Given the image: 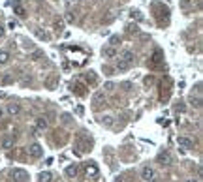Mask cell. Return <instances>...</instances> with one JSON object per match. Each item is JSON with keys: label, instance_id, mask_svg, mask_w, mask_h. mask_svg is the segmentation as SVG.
<instances>
[{"label": "cell", "instance_id": "cell-28", "mask_svg": "<svg viewBox=\"0 0 203 182\" xmlns=\"http://www.w3.org/2000/svg\"><path fill=\"white\" fill-rule=\"evenodd\" d=\"M2 113H4V111H2V107H0V117H2Z\"/></svg>", "mask_w": 203, "mask_h": 182}, {"label": "cell", "instance_id": "cell-29", "mask_svg": "<svg viewBox=\"0 0 203 182\" xmlns=\"http://www.w3.org/2000/svg\"><path fill=\"white\" fill-rule=\"evenodd\" d=\"M68 2H73V0H68Z\"/></svg>", "mask_w": 203, "mask_h": 182}, {"label": "cell", "instance_id": "cell-5", "mask_svg": "<svg viewBox=\"0 0 203 182\" xmlns=\"http://www.w3.org/2000/svg\"><path fill=\"white\" fill-rule=\"evenodd\" d=\"M154 175H156V173H154V169H152V167H149V165H145V167L141 169V178H143L145 182L149 180V178H152Z\"/></svg>", "mask_w": 203, "mask_h": 182}, {"label": "cell", "instance_id": "cell-20", "mask_svg": "<svg viewBox=\"0 0 203 182\" xmlns=\"http://www.w3.org/2000/svg\"><path fill=\"white\" fill-rule=\"evenodd\" d=\"M2 83H4V85L12 83V77H9V75H4V77H2Z\"/></svg>", "mask_w": 203, "mask_h": 182}, {"label": "cell", "instance_id": "cell-18", "mask_svg": "<svg viewBox=\"0 0 203 182\" xmlns=\"http://www.w3.org/2000/svg\"><path fill=\"white\" fill-rule=\"evenodd\" d=\"M102 124H105V126H113V118H111V117H104V118H102Z\"/></svg>", "mask_w": 203, "mask_h": 182}, {"label": "cell", "instance_id": "cell-3", "mask_svg": "<svg viewBox=\"0 0 203 182\" xmlns=\"http://www.w3.org/2000/svg\"><path fill=\"white\" fill-rule=\"evenodd\" d=\"M177 143H179V146H182L184 150H190V148H194V141L188 139V137H184V135H181V137H177Z\"/></svg>", "mask_w": 203, "mask_h": 182}, {"label": "cell", "instance_id": "cell-15", "mask_svg": "<svg viewBox=\"0 0 203 182\" xmlns=\"http://www.w3.org/2000/svg\"><path fill=\"white\" fill-rule=\"evenodd\" d=\"M8 62H9V53L0 51V64H8Z\"/></svg>", "mask_w": 203, "mask_h": 182}, {"label": "cell", "instance_id": "cell-8", "mask_svg": "<svg viewBox=\"0 0 203 182\" xmlns=\"http://www.w3.org/2000/svg\"><path fill=\"white\" fill-rule=\"evenodd\" d=\"M8 113L12 115V117H17V115L21 113V105L19 103H9L8 105Z\"/></svg>", "mask_w": 203, "mask_h": 182}, {"label": "cell", "instance_id": "cell-17", "mask_svg": "<svg viewBox=\"0 0 203 182\" xmlns=\"http://www.w3.org/2000/svg\"><path fill=\"white\" fill-rule=\"evenodd\" d=\"M190 102H192V105H194V107H197V109L201 107V98H192Z\"/></svg>", "mask_w": 203, "mask_h": 182}, {"label": "cell", "instance_id": "cell-7", "mask_svg": "<svg viewBox=\"0 0 203 182\" xmlns=\"http://www.w3.org/2000/svg\"><path fill=\"white\" fill-rule=\"evenodd\" d=\"M0 145H2V148H12V146H13V137H12V135H4V137H2V141H0Z\"/></svg>", "mask_w": 203, "mask_h": 182}, {"label": "cell", "instance_id": "cell-13", "mask_svg": "<svg viewBox=\"0 0 203 182\" xmlns=\"http://www.w3.org/2000/svg\"><path fill=\"white\" fill-rule=\"evenodd\" d=\"M13 11H15V15H19V17H23V15H27V9H24V8L21 6V4H15Z\"/></svg>", "mask_w": 203, "mask_h": 182}, {"label": "cell", "instance_id": "cell-27", "mask_svg": "<svg viewBox=\"0 0 203 182\" xmlns=\"http://www.w3.org/2000/svg\"><path fill=\"white\" fill-rule=\"evenodd\" d=\"M115 182H122V178H120V176H119V178H115Z\"/></svg>", "mask_w": 203, "mask_h": 182}, {"label": "cell", "instance_id": "cell-25", "mask_svg": "<svg viewBox=\"0 0 203 182\" xmlns=\"http://www.w3.org/2000/svg\"><path fill=\"white\" fill-rule=\"evenodd\" d=\"M186 182H199V178H188Z\"/></svg>", "mask_w": 203, "mask_h": 182}, {"label": "cell", "instance_id": "cell-9", "mask_svg": "<svg viewBox=\"0 0 203 182\" xmlns=\"http://www.w3.org/2000/svg\"><path fill=\"white\" fill-rule=\"evenodd\" d=\"M134 53L132 51H122V54H120V60H124V62H128V64H134Z\"/></svg>", "mask_w": 203, "mask_h": 182}, {"label": "cell", "instance_id": "cell-16", "mask_svg": "<svg viewBox=\"0 0 203 182\" xmlns=\"http://www.w3.org/2000/svg\"><path fill=\"white\" fill-rule=\"evenodd\" d=\"M130 66H132V64H128V62H124V60H120V58H119V62H117V68H119L120 72H124V70H128Z\"/></svg>", "mask_w": 203, "mask_h": 182}, {"label": "cell", "instance_id": "cell-21", "mask_svg": "<svg viewBox=\"0 0 203 182\" xmlns=\"http://www.w3.org/2000/svg\"><path fill=\"white\" fill-rule=\"evenodd\" d=\"M181 4H182V8H188V6H190V0H182Z\"/></svg>", "mask_w": 203, "mask_h": 182}, {"label": "cell", "instance_id": "cell-10", "mask_svg": "<svg viewBox=\"0 0 203 182\" xmlns=\"http://www.w3.org/2000/svg\"><path fill=\"white\" fill-rule=\"evenodd\" d=\"M85 171H87V176H98V167L94 163H89Z\"/></svg>", "mask_w": 203, "mask_h": 182}, {"label": "cell", "instance_id": "cell-19", "mask_svg": "<svg viewBox=\"0 0 203 182\" xmlns=\"http://www.w3.org/2000/svg\"><path fill=\"white\" fill-rule=\"evenodd\" d=\"M62 28H64V23H62V21H57V23H55V30H57V32H60Z\"/></svg>", "mask_w": 203, "mask_h": 182}, {"label": "cell", "instance_id": "cell-4", "mask_svg": "<svg viewBox=\"0 0 203 182\" xmlns=\"http://www.w3.org/2000/svg\"><path fill=\"white\" fill-rule=\"evenodd\" d=\"M158 161H160V165H171V161H173V158H171V154L167 152V150H164V152H160L158 154Z\"/></svg>", "mask_w": 203, "mask_h": 182}, {"label": "cell", "instance_id": "cell-2", "mask_svg": "<svg viewBox=\"0 0 203 182\" xmlns=\"http://www.w3.org/2000/svg\"><path fill=\"white\" fill-rule=\"evenodd\" d=\"M28 154L32 156V158H42V156H43V148L38 143H32L28 146Z\"/></svg>", "mask_w": 203, "mask_h": 182}, {"label": "cell", "instance_id": "cell-24", "mask_svg": "<svg viewBox=\"0 0 203 182\" xmlns=\"http://www.w3.org/2000/svg\"><path fill=\"white\" fill-rule=\"evenodd\" d=\"M8 27H9V28H15V27H17V23H15V21H9Z\"/></svg>", "mask_w": 203, "mask_h": 182}, {"label": "cell", "instance_id": "cell-23", "mask_svg": "<svg viewBox=\"0 0 203 182\" xmlns=\"http://www.w3.org/2000/svg\"><path fill=\"white\" fill-rule=\"evenodd\" d=\"M147 182H160V180H158V176H156V175H154V176H152V178H149V180H147Z\"/></svg>", "mask_w": 203, "mask_h": 182}, {"label": "cell", "instance_id": "cell-6", "mask_svg": "<svg viewBox=\"0 0 203 182\" xmlns=\"http://www.w3.org/2000/svg\"><path fill=\"white\" fill-rule=\"evenodd\" d=\"M64 173H66V176H68V178H75V176L79 175V167H77L75 163H73V165H68Z\"/></svg>", "mask_w": 203, "mask_h": 182}, {"label": "cell", "instance_id": "cell-26", "mask_svg": "<svg viewBox=\"0 0 203 182\" xmlns=\"http://www.w3.org/2000/svg\"><path fill=\"white\" fill-rule=\"evenodd\" d=\"M2 36H4V28L0 27V38H2Z\"/></svg>", "mask_w": 203, "mask_h": 182}, {"label": "cell", "instance_id": "cell-1", "mask_svg": "<svg viewBox=\"0 0 203 182\" xmlns=\"http://www.w3.org/2000/svg\"><path fill=\"white\" fill-rule=\"evenodd\" d=\"M9 175H12V178L15 182H28V173L24 169H19V167H15L9 171Z\"/></svg>", "mask_w": 203, "mask_h": 182}, {"label": "cell", "instance_id": "cell-12", "mask_svg": "<svg viewBox=\"0 0 203 182\" xmlns=\"http://www.w3.org/2000/svg\"><path fill=\"white\" fill-rule=\"evenodd\" d=\"M36 128L38 130H47V120H45L43 117H38L36 118Z\"/></svg>", "mask_w": 203, "mask_h": 182}, {"label": "cell", "instance_id": "cell-11", "mask_svg": "<svg viewBox=\"0 0 203 182\" xmlns=\"http://www.w3.org/2000/svg\"><path fill=\"white\" fill-rule=\"evenodd\" d=\"M102 53H104V57H107V58H113V57H117V49H115V47H105Z\"/></svg>", "mask_w": 203, "mask_h": 182}, {"label": "cell", "instance_id": "cell-22", "mask_svg": "<svg viewBox=\"0 0 203 182\" xmlns=\"http://www.w3.org/2000/svg\"><path fill=\"white\" fill-rule=\"evenodd\" d=\"M104 88H105V90H113V83H107V85H105Z\"/></svg>", "mask_w": 203, "mask_h": 182}, {"label": "cell", "instance_id": "cell-14", "mask_svg": "<svg viewBox=\"0 0 203 182\" xmlns=\"http://www.w3.org/2000/svg\"><path fill=\"white\" fill-rule=\"evenodd\" d=\"M40 182H51L53 180V176H51V173H47V171H45V173H40Z\"/></svg>", "mask_w": 203, "mask_h": 182}]
</instances>
